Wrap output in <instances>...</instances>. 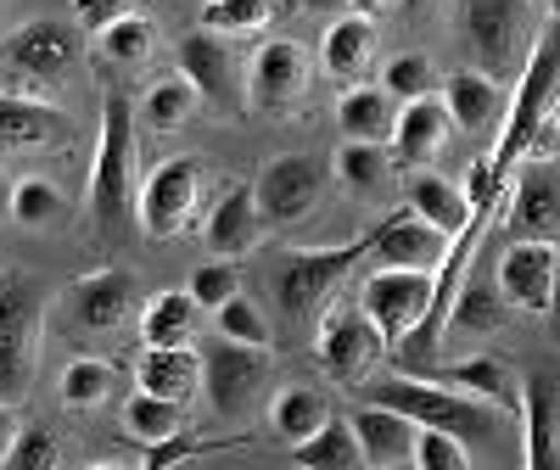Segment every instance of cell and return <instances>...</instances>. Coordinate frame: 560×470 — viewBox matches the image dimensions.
<instances>
[{"label":"cell","instance_id":"obj_1","mask_svg":"<svg viewBox=\"0 0 560 470\" xmlns=\"http://www.w3.org/2000/svg\"><path fill=\"white\" fill-rule=\"evenodd\" d=\"M135 107L124 90L102 102V134L96 157H90V213H96L102 242H124V224L135 219V191H140V152H135Z\"/></svg>","mask_w":560,"mask_h":470},{"label":"cell","instance_id":"obj_2","mask_svg":"<svg viewBox=\"0 0 560 470\" xmlns=\"http://www.w3.org/2000/svg\"><path fill=\"white\" fill-rule=\"evenodd\" d=\"M364 398L376 409L404 414L415 432H443L454 443H499V432H504V414H493L488 403L465 398V392L427 381V375H387V381H376Z\"/></svg>","mask_w":560,"mask_h":470},{"label":"cell","instance_id":"obj_3","mask_svg":"<svg viewBox=\"0 0 560 470\" xmlns=\"http://www.w3.org/2000/svg\"><path fill=\"white\" fill-rule=\"evenodd\" d=\"M45 286L28 274H0V398H23L45 348Z\"/></svg>","mask_w":560,"mask_h":470},{"label":"cell","instance_id":"obj_4","mask_svg":"<svg viewBox=\"0 0 560 470\" xmlns=\"http://www.w3.org/2000/svg\"><path fill=\"white\" fill-rule=\"evenodd\" d=\"M533 0H459V39L477 57V73L499 79L533 51Z\"/></svg>","mask_w":560,"mask_h":470},{"label":"cell","instance_id":"obj_5","mask_svg":"<svg viewBox=\"0 0 560 470\" xmlns=\"http://www.w3.org/2000/svg\"><path fill=\"white\" fill-rule=\"evenodd\" d=\"M202 179L208 163L202 157H163L158 168L140 174L135 191V224L152 235V242H168V235H185L202 208Z\"/></svg>","mask_w":560,"mask_h":470},{"label":"cell","instance_id":"obj_6","mask_svg":"<svg viewBox=\"0 0 560 470\" xmlns=\"http://www.w3.org/2000/svg\"><path fill=\"white\" fill-rule=\"evenodd\" d=\"M370 258V242L359 235V242L348 247H303V252H287V263L275 269V303L280 314H292V319H314L319 303L331 297L342 280L353 274V263Z\"/></svg>","mask_w":560,"mask_h":470},{"label":"cell","instance_id":"obj_7","mask_svg":"<svg viewBox=\"0 0 560 470\" xmlns=\"http://www.w3.org/2000/svg\"><path fill=\"white\" fill-rule=\"evenodd\" d=\"M353 308L376 325V337L387 348L409 342L415 325L427 319V308H432V274H420V269H370Z\"/></svg>","mask_w":560,"mask_h":470},{"label":"cell","instance_id":"obj_8","mask_svg":"<svg viewBox=\"0 0 560 470\" xmlns=\"http://www.w3.org/2000/svg\"><path fill=\"white\" fill-rule=\"evenodd\" d=\"M269 387V348H236V342H213L202 353V392L219 420H242L258 409Z\"/></svg>","mask_w":560,"mask_h":470},{"label":"cell","instance_id":"obj_9","mask_svg":"<svg viewBox=\"0 0 560 470\" xmlns=\"http://www.w3.org/2000/svg\"><path fill=\"white\" fill-rule=\"evenodd\" d=\"M319 191H325V163L308 152H280L264 163V174L253 185V202H258L264 224H298L319 208Z\"/></svg>","mask_w":560,"mask_h":470},{"label":"cell","instance_id":"obj_10","mask_svg":"<svg viewBox=\"0 0 560 470\" xmlns=\"http://www.w3.org/2000/svg\"><path fill=\"white\" fill-rule=\"evenodd\" d=\"M382 353H387V342L376 337V325L359 308H331L314 331V359L337 387H359L364 375L382 364Z\"/></svg>","mask_w":560,"mask_h":470},{"label":"cell","instance_id":"obj_11","mask_svg":"<svg viewBox=\"0 0 560 470\" xmlns=\"http://www.w3.org/2000/svg\"><path fill=\"white\" fill-rule=\"evenodd\" d=\"M504 230H510V242H549L555 247V235H560V163L527 157L510 174Z\"/></svg>","mask_w":560,"mask_h":470},{"label":"cell","instance_id":"obj_12","mask_svg":"<svg viewBox=\"0 0 560 470\" xmlns=\"http://www.w3.org/2000/svg\"><path fill=\"white\" fill-rule=\"evenodd\" d=\"M0 62H7L18 79H57L79 62V28L62 17H34L18 23L7 39H0Z\"/></svg>","mask_w":560,"mask_h":470},{"label":"cell","instance_id":"obj_13","mask_svg":"<svg viewBox=\"0 0 560 470\" xmlns=\"http://www.w3.org/2000/svg\"><path fill=\"white\" fill-rule=\"evenodd\" d=\"M179 79L197 90L202 102L224 107V113H242L247 96H242V68H236V51L230 39H213L202 28H191L179 39Z\"/></svg>","mask_w":560,"mask_h":470},{"label":"cell","instance_id":"obj_14","mask_svg":"<svg viewBox=\"0 0 560 470\" xmlns=\"http://www.w3.org/2000/svg\"><path fill=\"white\" fill-rule=\"evenodd\" d=\"M308 57L298 39H264L258 57L247 68V102L264 107V113H287L308 96Z\"/></svg>","mask_w":560,"mask_h":470},{"label":"cell","instance_id":"obj_15","mask_svg":"<svg viewBox=\"0 0 560 470\" xmlns=\"http://www.w3.org/2000/svg\"><path fill=\"white\" fill-rule=\"evenodd\" d=\"M68 314H73L79 331H90V337L118 331L129 314H140V280H135V269H96V274H84L79 286L68 292Z\"/></svg>","mask_w":560,"mask_h":470},{"label":"cell","instance_id":"obj_16","mask_svg":"<svg viewBox=\"0 0 560 470\" xmlns=\"http://www.w3.org/2000/svg\"><path fill=\"white\" fill-rule=\"evenodd\" d=\"M555 263H560V247H549V242H510L493 263V286L510 308L544 314L549 286H555Z\"/></svg>","mask_w":560,"mask_h":470},{"label":"cell","instance_id":"obj_17","mask_svg":"<svg viewBox=\"0 0 560 470\" xmlns=\"http://www.w3.org/2000/svg\"><path fill=\"white\" fill-rule=\"evenodd\" d=\"M427 381L477 398V403H488L493 414H522V375L510 369L499 353H471V359H459V364H432Z\"/></svg>","mask_w":560,"mask_h":470},{"label":"cell","instance_id":"obj_18","mask_svg":"<svg viewBox=\"0 0 560 470\" xmlns=\"http://www.w3.org/2000/svg\"><path fill=\"white\" fill-rule=\"evenodd\" d=\"M364 242H370V258H376L382 269H420V274H432L443 263V252H448V235H438L427 219H415L409 208L387 213Z\"/></svg>","mask_w":560,"mask_h":470},{"label":"cell","instance_id":"obj_19","mask_svg":"<svg viewBox=\"0 0 560 470\" xmlns=\"http://www.w3.org/2000/svg\"><path fill=\"white\" fill-rule=\"evenodd\" d=\"M522 437L527 470H560V375L533 369L522 381Z\"/></svg>","mask_w":560,"mask_h":470},{"label":"cell","instance_id":"obj_20","mask_svg":"<svg viewBox=\"0 0 560 470\" xmlns=\"http://www.w3.org/2000/svg\"><path fill=\"white\" fill-rule=\"evenodd\" d=\"M438 102H443V113H448V124L459 134H488L504 118V84L488 79V73H477V68H454L443 79V96Z\"/></svg>","mask_w":560,"mask_h":470},{"label":"cell","instance_id":"obj_21","mask_svg":"<svg viewBox=\"0 0 560 470\" xmlns=\"http://www.w3.org/2000/svg\"><path fill=\"white\" fill-rule=\"evenodd\" d=\"M258 235H264V219H258V202H253V185H230V191L208 208V219H202V242L224 263L253 252Z\"/></svg>","mask_w":560,"mask_h":470},{"label":"cell","instance_id":"obj_22","mask_svg":"<svg viewBox=\"0 0 560 470\" xmlns=\"http://www.w3.org/2000/svg\"><path fill=\"white\" fill-rule=\"evenodd\" d=\"M448 134H454V124H448V113H443L438 96H427V102H404L398 118H393V157L409 163V168H427V163L443 157Z\"/></svg>","mask_w":560,"mask_h":470},{"label":"cell","instance_id":"obj_23","mask_svg":"<svg viewBox=\"0 0 560 470\" xmlns=\"http://www.w3.org/2000/svg\"><path fill=\"white\" fill-rule=\"evenodd\" d=\"M370 62H376V23L353 17V12L325 23V34H319V68L331 73L337 84H359Z\"/></svg>","mask_w":560,"mask_h":470},{"label":"cell","instance_id":"obj_24","mask_svg":"<svg viewBox=\"0 0 560 470\" xmlns=\"http://www.w3.org/2000/svg\"><path fill=\"white\" fill-rule=\"evenodd\" d=\"M202 387V359L191 348H147L135 359V392L163 398V403H185Z\"/></svg>","mask_w":560,"mask_h":470},{"label":"cell","instance_id":"obj_25","mask_svg":"<svg viewBox=\"0 0 560 470\" xmlns=\"http://www.w3.org/2000/svg\"><path fill=\"white\" fill-rule=\"evenodd\" d=\"M348 426H353V437H359L364 465H376V470L409 465V454H415V426H409L404 414L364 403V409H353V414H348Z\"/></svg>","mask_w":560,"mask_h":470},{"label":"cell","instance_id":"obj_26","mask_svg":"<svg viewBox=\"0 0 560 470\" xmlns=\"http://www.w3.org/2000/svg\"><path fill=\"white\" fill-rule=\"evenodd\" d=\"M62 129H68V113H62V107L0 90V146H7V152L51 146V140H62Z\"/></svg>","mask_w":560,"mask_h":470},{"label":"cell","instance_id":"obj_27","mask_svg":"<svg viewBox=\"0 0 560 470\" xmlns=\"http://www.w3.org/2000/svg\"><path fill=\"white\" fill-rule=\"evenodd\" d=\"M404 208L415 213V219H427L438 235H454L471 224V202H465V191L448 179V174H409V185H404Z\"/></svg>","mask_w":560,"mask_h":470},{"label":"cell","instance_id":"obj_28","mask_svg":"<svg viewBox=\"0 0 560 470\" xmlns=\"http://www.w3.org/2000/svg\"><path fill=\"white\" fill-rule=\"evenodd\" d=\"M393 118H398V102L387 96L382 84H353V90H342V102H337L342 140H364V146H387Z\"/></svg>","mask_w":560,"mask_h":470},{"label":"cell","instance_id":"obj_29","mask_svg":"<svg viewBox=\"0 0 560 470\" xmlns=\"http://www.w3.org/2000/svg\"><path fill=\"white\" fill-rule=\"evenodd\" d=\"M140 342L147 348H191L197 325H202V308L191 303V292H158L140 303Z\"/></svg>","mask_w":560,"mask_h":470},{"label":"cell","instance_id":"obj_30","mask_svg":"<svg viewBox=\"0 0 560 470\" xmlns=\"http://www.w3.org/2000/svg\"><path fill=\"white\" fill-rule=\"evenodd\" d=\"M325 420H331V403H325V392H314V387H280L275 398H269V432L280 437V443H308Z\"/></svg>","mask_w":560,"mask_h":470},{"label":"cell","instance_id":"obj_31","mask_svg":"<svg viewBox=\"0 0 560 470\" xmlns=\"http://www.w3.org/2000/svg\"><path fill=\"white\" fill-rule=\"evenodd\" d=\"M152 51H158V23H152V17H140V12H135V17H118L113 28L96 34V57H102L107 68H118V73L147 68Z\"/></svg>","mask_w":560,"mask_h":470},{"label":"cell","instance_id":"obj_32","mask_svg":"<svg viewBox=\"0 0 560 470\" xmlns=\"http://www.w3.org/2000/svg\"><path fill=\"white\" fill-rule=\"evenodd\" d=\"M331 174L348 185L353 197H382L393 185V152L387 146H364V140H342L337 157H331Z\"/></svg>","mask_w":560,"mask_h":470},{"label":"cell","instance_id":"obj_33","mask_svg":"<svg viewBox=\"0 0 560 470\" xmlns=\"http://www.w3.org/2000/svg\"><path fill=\"white\" fill-rule=\"evenodd\" d=\"M298 454V470H364V454H359V437L342 414H331L325 426L292 448Z\"/></svg>","mask_w":560,"mask_h":470},{"label":"cell","instance_id":"obj_34","mask_svg":"<svg viewBox=\"0 0 560 470\" xmlns=\"http://www.w3.org/2000/svg\"><path fill=\"white\" fill-rule=\"evenodd\" d=\"M197 107H202V96H197V90L191 84H185L179 73H163L152 90H147V102H140V124H147V129H185V124H191L197 118Z\"/></svg>","mask_w":560,"mask_h":470},{"label":"cell","instance_id":"obj_35","mask_svg":"<svg viewBox=\"0 0 560 470\" xmlns=\"http://www.w3.org/2000/svg\"><path fill=\"white\" fill-rule=\"evenodd\" d=\"M499 319H504V297H499L493 280H482V269L471 263V274H465V286H459V297L448 308V325L454 331L482 337V331H499Z\"/></svg>","mask_w":560,"mask_h":470},{"label":"cell","instance_id":"obj_36","mask_svg":"<svg viewBox=\"0 0 560 470\" xmlns=\"http://www.w3.org/2000/svg\"><path fill=\"white\" fill-rule=\"evenodd\" d=\"M7 219H18L23 230H57V224L68 219V197L57 191L51 179L28 174V179L12 185V213H7Z\"/></svg>","mask_w":560,"mask_h":470},{"label":"cell","instance_id":"obj_37","mask_svg":"<svg viewBox=\"0 0 560 470\" xmlns=\"http://www.w3.org/2000/svg\"><path fill=\"white\" fill-rule=\"evenodd\" d=\"M124 432L140 443V448H163L179 437V403H163V398H147V392H135L124 403Z\"/></svg>","mask_w":560,"mask_h":470},{"label":"cell","instance_id":"obj_38","mask_svg":"<svg viewBox=\"0 0 560 470\" xmlns=\"http://www.w3.org/2000/svg\"><path fill=\"white\" fill-rule=\"evenodd\" d=\"M113 387H118V369H113L107 359H73V364L62 369L57 398H62L68 409H102V403L113 398Z\"/></svg>","mask_w":560,"mask_h":470},{"label":"cell","instance_id":"obj_39","mask_svg":"<svg viewBox=\"0 0 560 470\" xmlns=\"http://www.w3.org/2000/svg\"><path fill=\"white\" fill-rule=\"evenodd\" d=\"M269 12H275V0H208L197 28L213 39H242V34H258Z\"/></svg>","mask_w":560,"mask_h":470},{"label":"cell","instance_id":"obj_40","mask_svg":"<svg viewBox=\"0 0 560 470\" xmlns=\"http://www.w3.org/2000/svg\"><path fill=\"white\" fill-rule=\"evenodd\" d=\"M438 68H432V57H420V51H404V57H393L387 68H382V90L404 107V102H427V96H438Z\"/></svg>","mask_w":560,"mask_h":470},{"label":"cell","instance_id":"obj_41","mask_svg":"<svg viewBox=\"0 0 560 470\" xmlns=\"http://www.w3.org/2000/svg\"><path fill=\"white\" fill-rule=\"evenodd\" d=\"M219 342H236V348H269V314L253 303V297H230L219 314Z\"/></svg>","mask_w":560,"mask_h":470},{"label":"cell","instance_id":"obj_42","mask_svg":"<svg viewBox=\"0 0 560 470\" xmlns=\"http://www.w3.org/2000/svg\"><path fill=\"white\" fill-rule=\"evenodd\" d=\"M191 303L197 308H224L230 297H242V274H236V263H224V258H208V263H197V274H191Z\"/></svg>","mask_w":560,"mask_h":470},{"label":"cell","instance_id":"obj_43","mask_svg":"<svg viewBox=\"0 0 560 470\" xmlns=\"http://www.w3.org/2000/svg\"><path fill=\"white\" fill-rule=\"evenodd\" d=\"M0 470H62V443L51 426H23V437L12 443Z\"/></svg>","mask_w":560,"mask_h":470},{"label":"cell","instance_id":"obj_44","mask_svg":"<svg viewBox=\"0 0 560 470\" xmlns=\"http://www.w3.org/2000/svg\"><path fill=\"white\" fill-rule=\"evenodd\" d=\"M415 470H477L471 465V448L443 437V432H415V454H409Z\"/></svg>","mask_w":560,"mask_h":470},{"label":"cell","instance_id":"obj_45","mask_svg":"<svg viewBox=\"0 0 560 470\" xmlns=\"http://www.w3.org/2000/svg\"><path fill=\"white\" fill-rule=\"evenodd\" d=\"M135 7H140V0H73V12H79V23L84 28H113L118 17H135Z\"/></svg>","mask_w":560,"mask_h":470},{"label":"cell","instance_id":"obj_46","mask_svg":"<svg viewBox=\"0 0 560 470\" xmlns=\"http://www.w3.org/2000/svg\"><path fill=\"white\" fill-rule=\"evenodd\" d=\"M23 437V420H18V403H7L0 398V465H7V454H12V443Z\"/></svg>","mask_w":560,"mask_h":470},{"label":"cell","instance_id":"obj_47","mask_svg":"<svg viewBox=\"0 0 560 470\" xmlns=\"http://www.w3.org/2000/svg\"><path fill=\"white\" fill-rule=\"evenodd\" d=\"M549 325H555V337H560V263H555V286H549Z\"/></svg>","mask_w":560,"mask_h":470},{"label":"cell","instance_id":"obj_48","mask_svg":"<svg viewBox=\"0 0 560 470\" xmlns=\"http://www.w3.org/2000/svg\"><path fill=\"white\" fill-rule=\"evenodd\" d=\"M387 7H393V0H348L353 17H376V12H387Z\"/></svg>","mask_w":560,"mask_h":470},{"label":"cell","instance_id":"obj_49","mask_svg":"<svg viewBox=\"0 0 560 470\" xmlns=\"http://www.w3.org/2000/svg\"><path fill=\"white\" fill-rule=\"evenodd\" d=\"M303 12H331V17H342L348 12V0H298Z\"/></svg>","mask_w":560,"mask_h":470},{"label":"cell","instance_id":"obj_50","mask_svg":"<svg viewBox=\"0 0 560 470\" xmlns=\"http://www.w3.org/2000/svg\"><path fill=\"white\" fill-rule=\"evenodd\" d=\"M0 213H12V179H7V168H0Z\"/></svg>","mask_w":560,"mask_h":470},{"label":"cell","instance_id":"obj_51","mask_svg":"<svg viewBox=\"0 0 560 470\" xmlns=\"http://www.w3.org/2000/svg\"><path fill=\"white\" fill-rule=\"evenodd\" d=\"M549 124H555V134H560V102H555V107H549Z\"/></svg>","mask_w":560,"mask_h":470},{"label":"cell","instance_id":"obj_52","mask_svg":"<svg viewBox=\"0 0 560 470\" xmlns=\"http://www.w3.org/2000/svg\"><path fill=\"white\" fill-rule=\"evenodd\" d=\"M549 23H560V0H549Z\"/></svg>","mask_w":560,"mask_h":470},{"label":"cell","instance_id":"obj_53","mask_svg":"<svg viewBox=\"0 0 560 470\" xmlns=\"http://www.w3.org/2000/svg\"><path fill=\"white\" fill-rule=\"evenodd\" d=\"M84 470H129V465H84Z\"/></svg>","mask_w":560,"mask_h":470},{"label":"cell","instance_id":"obj_54","mask_svg":"<svg viewBox=\"0 0 560 470\" xmlns=\"http://www.w3.org/2000/svg\"><path fill=\"white\" fill-rule=\"evenodd\" d=\"M404 7H427V0H404Z\"/></svg>","mask_w":560,"mask_h":470},{"label":"cell","instance_id":"obj_55","mask_svg":"<svg viewBox=\"0 0 560 470\" xmlns=\"http://www.w3.org/2000/svg\"><path fill=\"white\" fill-rule=\"evenodd\" d=\"M393 470H404V465H393Z\"/></svg>","mask_w":560,"mask_h":470}]
</instances>
